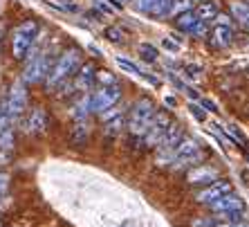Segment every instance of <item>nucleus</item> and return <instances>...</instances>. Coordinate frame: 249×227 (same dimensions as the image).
<instances>
[{"instance_id":"10","label":"nucleus","mask_w":249,"mask_h":227,"mask_svg":"<svg viewBox=\"0 0 249 227\" xmlns=\"http://www.w3.org/2000/svg\"><path fill=\"white\" fill-rule=\"evenodd\" d=\"M196 160H200V146L193 140H186L184 137V140L178 144V149H175L173 162L175 164H191V162H196Z\"/></svg>"},{"instance_id":"29","label":"nucleus","mask_w":249,"mask_h":227,"mask_svg":"<svg viewBox=\"0 0 249 227\" xmlns=\"http://www.w3.org/2000/svg\"><path fill=\"white\" fill-rule=\"evenodd\" d=\"M155 2H157V0H133V7L137 9V12L148 14V16H151V12H153V7H155Z\"/></svg>"},{"instance_id":"7","label":"nucleus","mask_w":249,"mask_h":227,"mask_svg":"<svg viewBox=\"0 0 249 227\" xmlns=\"http://www.w3.org/2000/svg\"><path fill=\"white\" fill-rule=\"evenodd\" d=\"M27 108V90H25V81H16L9 90V97L5 101V113L12 119H18Z\"/></svg>"},{"instance_id":"20","label":"nucleus","mask_w":249,"mask_h":227,"mask_svg":"<svg viewBox=\"0 0 249 227\" xmlns=\"http://www.w3.org/2000/svg\"><path fill=\"white\" fill-rule=\"evenodd\" d=\"M215 16H218V7H215V2L202 0V2H200V7H197V12H196L197 20H200V23H207V20H213Z\"/></svg>"},{"instance_id":"6","label":"nucleus","mask_w":249,"mask_h":227,"mask_svg":"<svg viewBox=\"0 0 249 227\" xmlns=\"http://www.w3.org/2000/svg\"><path fill=\"white\" fill-rule=\"evenodd\" d=\"M119 99H122V90H119V86L99 88L94 95H90V113H99V115H104V113L110 111Z\"/></svg>"},{"instance_id":"12","label":"nucleus","mask_w":249,"mask_h":227,"mask_svg":"<svg viewBox=\"0 0 249 227\" xmlns=\"http://www.w3.org/2000/svg\"><path fill=\"white\" fill-rule=\"evenodd\" d=\"M211 209L215 211V214H233V211H240L245 209L243 207V200L238 198L236 193H227V196H222V198H218L215 203H211Z\"/></svg>"},{"instance_id":"16","label":"nucleus","mask_w":249,"mask_h":227,"mask_svg":"<svg viewBox=\"0 0 249 227\" xmlns=\"http://www.w3.org/2000/svg\"><path fill=\"white\" fill-rule=\"evenodd\" d=\"M117 61V65L122 68V70H126V72H130V75H135V76H142V79H146V81H151L153 86L157 83V79L153 75H148V72H144L142 68H139L137 63H133V61H128V58H124V57H117L115 58Z\"/></svg>"},{"instance_id":"34","label":"nucleus","mask_w":249,"mask_h":227,"mask_svg":"<svg viewBox=\"0 0 249 227\" xmlns=\"http://www.w3.org/2000/svg\"><path fill=\"white\" fill-rule=\"evenodd\" d=\"M200 106H202V108H207L209 113H218V111H220V108H218V106H215L211 99H207V97H200Z\"/></svg>"},{"instance_id":"26","label":"nucleus","mask_w":249,"mask_h":227,"mask_svg":"<svg viewBox=\"0 0 249 227\" xmlns=\"http://www.w3.org/2000/svg\"><path fill=\"white\" fill-rule=\"evenodd\" d=\"M94 81L101 83V88H106V86H117V76L110 75L108 70H99V72H94Z\"/></svg>"},{"instance_id":"9","label":"nucleus","mask_w":249,"mask_h":227,"mask_svg":"<svg viewBox=\"0 0 249 227\" xmlns=\"http://www.w3.org/2000/svg\"><path fill=\"white\" fill-rule=\"evenodd\" d=\"M227 193H233L231 182H227V180H215V182H211L207 189H202V191L197 193V203L211 205V203H215L218 198L227 196Z\"/></svg>"},{"instance_id":"36","label":"nucleus","mask_w":249,"mask_h":227,"mask_svg":"<svg viewBox=\"0 0 249 227\" xmlns=\"http://www.w3.org/2000/svg\"><path fill=\"white\" fill-rule=\"evenodd\" d=\"M94 5H97L99 9L104 12V14H115V9H112V7H108V5H106L104 0H94Z\"/></svg>"},{"instance_id":"8","label":"nucleus","mask_w":249,"mask_h":227,"mask_svg":"<svg viewBox=\"0 0 249 227\" xmlns=\"http://www.w3.org/2000/svg\"><path fill=\"white\" fill-rule=\"evenodd\" d=\"M168 124H171V122H168L166 113H155V115H153V119L148 122V126H146L144 135H142L144 144L146 146H155V149H157V144L162 142L164 133H166Z\"/></svg>"},{"instance_id":"2","label":"nucleus","mask_w":249,"mask_h":227,"mask_svg":"<svg viewBox=\"0 0 249 227\" xmlns=\"http://www.w3.org/2000/svg\"><path fill=\"white\" fill-rule=\"evenodd\" d=\"M36 36H38V25L36 20H25L20 23L12 34V52L16 58H27L32 47L36 43Z\"/></svg>"},{"instance_id":"42","label":"nucleus","mask_w":249,"mask_h":227,"mask_svg":"<svg viewBox=\"0 0 249 227\" xmlns=\"http://www.w3.org/2000/svg\"><path fill=\"white\" fill-rule=\"evenodd\" d=\"M0 5H2V0H0Z\"/></svg>"},{"instance_id":"18","label":"nucleus","mask_w":249,"mask_h":227,"mask_svg":"<svg viewBox=\"0 0 249 227\" xmlns=\"http://www.w3.org/2000/svg\"><path fill=\"white\" fill-rule=\"evenodd\" d=\"M213 43L218 47H229L233 43V29L231 25H215L213 29Z\"/></svg>"},{"instance_id":"40","label":"nucleus","mask_w":249,"mask_h":227,"mask_svg":"<svg viewBox=\"0 0 249 227\" xmlns=\"http://www.w3.org/2000/svg\"><path fill=\"white\" fill-rule=\"evenodd\" d=\"M5 113V101H0V115Z\"/></svg>"},{"instance_id":"19","label":"nucleus","mask_w":249,"mask_h":227,"mask_svg":"<svg viewBox=\"0 0 249 227\" xmlns=\"http://www.w3.org/2000/svg\"><path fill=\"white\" fill-rule=\"evenodd\" d=\"M231 14L238 23L243 25L245 29H249V5L247 2H240V0H233L231 2Z\"/></svg>"},{"instance_id":"37","label":"nucleus","mask_w":249,"mask_h":227,"mask_svg":"<svg viewBox=\"0 0 249 227\" xmlns=\"http://www.w3.org/2000/svg\"><path fill=\"white\" fill-rule=\"evenodd\" d=\"M104 2H106V5H108V7H112L115 12H122V9H124V5H122V2H119V0H104Z\"/></svg>"},{"instance_id":"30","label":"nucleus","mask_w":249,"mask_h":227,"mask_svg":"<svg viewBox=\"0 0 249 227\" xmlns=\"http://www.w3.org/2000/svg\"><path fill=\"white\" fill-rule=\"evenodd\" d=\"M186 108H189V113H191L193 117H196L197 122H207V111H204L202 106L200 104H196V101H191V104L186 106Z\"/></svg>"},{"instance_id":"5","label":"nucleus","mask_w":249,"mask_h":227,"mask_svg":"<svg viewBox=\"0 0 249 227\" xmlns=\"http://www.w3.org/2000/svg\"><path fill=\"white\" fill-rule=\"evenodd\" d=\"M182 140H184V135H182L180 124H168L162 142L157 144V162L160 164L173 162V153H175V149H178V144H180Z\"/></svg>"},{"instance_id":"23","label":"nucleus","mask_w":249,"mask_h":227,"mask_svg":"<svg viewBox=\"0 0 249 227\" xmlns=\"http://www.w3.org/2000/svg\"><path fill=\"white\" fill-rule=\"evenodd\" d=\"M139 57L144 58L146 63H155L157 58H160V54H157V47L151 45V43H139Z\"/></svg>"},{"instance_id":"22","label":"nucleus","mask_w":249,"mask_h":227,"mask_svg":"<svg viewBox=\"0 0 249 227\" xmlns=\"http://www.w3.org/2000/svg\"><path fill=\"white\" fill-rule=\"evenodd\" d=\"M196 23H197V18H196L193 12H184V14H180V16L175 18V25H178L180 32H191Z\"/></svg>"},{"instance_id":"4","label":"nucleus","mask_w":249,"mask_h":227,"mask_svg":"<svg viewBox=\"0 0 249 227\" xmlns=\"http://www.w3.org/2000/svg\"><path fill=\"white\" fill-rule=\"evenodd\" d=\"M153 115H155V104H153L151 99H139L137 104L130 108V117H128V128H130V133L133 135H144L146 126H148V122L153 119Z\"/></svg>"},{"instance_id":"41","label":"nucleus","mask_w":249,"mask_h":227,"mask_svg":"<svg viewBox=\"0 0 249 227\" xmlns=\"http://www.w3.org/2000/svg\"><path fill=\"white\" fill-rule=\"evenodd\" d=\"M247 160H249V153H247Z\"/></svg>"},{"instance_id":"38","label":"nucleus","mask_w":249,"mask_h":227,"mask_svg":"<svg viewBox=\"0 0 249 227\" xmlns=\"http://www.w3.org/2000/svg\"><path fill=\"white\" fill-rule=\"evenodd\" d=\"M164 104H166L168 108H175V104H178V101H175L173 95H164Z\"/></svg>"},{"instance_id":"15","label":"nucleus","mask_w":249,"mask_h":227,"mask_svg":"<svg viewBox=\"0 0 249 227\" xmlns=\"http://www.w3.org/2000/svg\"><path fill=\"white\" fill-rule=\"evenodd\" d=\"M218 180V173L213 169H209V167H197L189 173V182L191 185H211V182Z\"/></svg>"},{"instance_id":"35","label":"nucleus","mask_w":249,"mask_h":227,"mask_svg":"<svg viewBox=\"0 0 249 227\" xmlns=\"http://www.w3.org/2000/svg\"><path fill=\"white\" fill-rule=\"evenodd\" d=\"M7 185H9V175L0 171V198L7 193Z\"/></svg>"},{"instance_id":"25","label":"nucleus","mask_w":249,"mask_h":227,"mask_svg":"<svg viewBox=\"0 0 249 227\" xmlns=\"http://www.w3.org/2000/svg\"><path fill=\"white\" fill-rule=\"evenodd\" d=\"M171 2H173V0H157L155 7H153V12H151V16L153 18H166V16H171Z\"/></svg>"},{"instance_id":"32","label":"nucleus","mask_w":249,"mask_h":227,"mask_svg":"<svg viewBox=\"0 0 249 227\" xmlns=\"http://www.w3.org/2000/svg\"><path fill=\"white\" fill-rule=\"evenodd\" d=\"M106 38H108L110 43H122L124 41V34H122V29L108 27V29H106Z\"/></svg>"},{"instance_id":"14","label":"nucleus","mask_w":249,"mask_h":227,"mask_svg":"<svg viewBox=\"0 0 249 227\" xmlns=\"http://www.w3.org/2000/svg\"><path fill=\"white\" fill-rule=\"evenodd\" d=\"M45 126H47V113L43 108H34V111L29 113L27 122H25V131L36 135V133H43Z\"/></svg>"},{"instance_id":"28","label":"nucleus","mask_w":249,"mask_h":227,"mask_svg":"<svg viewBox=\"0 0 249 227\" xmlns=\"http://www.w3.org/2000/svg\"><path fill=\"white\" fill-rule=\"evenodd\" d=\"M162 47L166 50L168 54H180V52H182V47H184V45H180L178 41H173L171 36H164V38H162Z\"/></svg>"},{"instance_id":"39","label":"nucleus","mask_w":249,"mask_h":227,"mask_svg":"<svg viewBox=\"0 0 249 227\" xmlns=\"http://www.w3.org/2000/svg\"><path fill=\"white\" fill-rule=\"evenodd\" d=\"M215 227H249V223H225V225H215Z\"/></svg>"},{"instance_id":"11","label":"nucleus","mask_w":249,"mask_h":227,"mask_svg":"<svg viewBox=\"0 0 249 227\" xmlns=\"http://www.w3.org/2000/svg\"><path fill=\"white\" fill-rule=\"evenodd\" d=\"M14 124L16 119H12L7 113L0 115V151L5 155L14 149Z\"/></svg>"},{"instance_id":"21","label":"nucleus","mask_w":249,"mask_h":227,"mask_svg":"<svg viewBox=\"0 0 249 227\" xmlns=\"http://www.w3.org/2000/svg\"><path fill=\"white\" fill-rule=\"evenodd\" d=\"M72 115L76 117V122H83L88 115H90V95H83L81 99L74 104V111H72Z\"/></svg>"},{"instance_id":"27","label":"nucleus","mask_w":249,"mask_h":227,"mask_svg":"<svg viewBox=\"0 0 249 227\" xmlns=\"http://www.w3.org/2000/svg\"><path fill=\"white\" fill-rule=\"evenodd\" d=\"M189 9H191V0H173L171 2V16H180Z\"/></svg>"},{"instance_id":"3","label":"nucleus","mask_w":249,"mask_h":227,"mask_svg":"<svg viewBox=\"0 0 249 227\" xmlns=\"http://www.w3.org/2000/svg\"><path fill=\"white\" fill-rule=\"evenodd\" d=\"M52 68V52L50 50H41V52L29 54V61L25 65L23 72V81L25 83H38L43 79H47Z\"/></svg>"},{"instance_id":"24","label":"nucleus","mask_w":249,"mask_h":227,"mask_svg":"<svg viewBox=\"0 0 249 227\" xmlns=\"http://www.w3.org/2000/svg\"><path fill=\"white\" fill-rule=\"evenodd\" d=\"M182 72H184V76H189L191 81H200L204 76V68L200 63H184Z\"/></svg>"},{"instance_id":"33","label":"nucleus","mask_w":249,"mask_h":227,"mask_svg":"<svg viewBox=\"0 0 249 227\" xmlns=\"http://www.w3.org/2000/svg\"><path fill=\"white\" fill-rule=\"evenodd\" d=\"M191 34L197 36V38H204V36H207V23H200V20H197V23L193 25Z\"/></svg>"},{"instance_id":"31","label":"nucleus","mask_w":249,"mask_h":227,"mask_svg":"<svg viewBox=\"0 0 249 227\" xmlns=\"http://www.w3.org/2000/svg\"><path fill=\"white\" fill-rule=\"evenodd\" d=\"M86 137H88V124H86V119L83 122H76V126H74V142H86Z\"/></svg>"},{"instance_id":"1","label":"nucleus","mask_w":249,"mask_h":227,"mask_svg":"<svg viewBox=\"0 0 249 227\" xmlns=\"http://www.w3.org/2000/svg\"><path fill=\"white\" fill-rule=\"evenodd\" d=\"M79 63H81V52H79V50H68V52H63L56 58V63L50 68V75H47V79H45L47 88H50V90L58 88L68 76L74 75Z\"/></svg>"},{"instance_id":"13","label":"nucleus","mask_w":249,"mask_h":227,"mask_svg":"<svg viewBox=\"0 0 249 227\" xmlns=\"http://www.w3.org/2000/svg\"><path fill=\"white\" fill-rule=\"evenodd\" d=\"M101 117H104V122H106V133L108 135H117L126 126V117H124V113L119 111V108H115V106H112L110 111H106Z\"/></svg>"},{"instance_id":"17","label":"nucleus","mask_w":249,"mask_h":227,"mask_svg":"<svg viewBox=\"0 0 249 227\" xmlns=\"http://www.w3.org/2000/svg\"><path fill=\"white\" fill-rule=\"evenodd\" d=\"M92 83H94V68L90 63H86L81 68V72H76V79H74L72 86L79 88V90H90Z\"/></svg>"}]
</instances>
